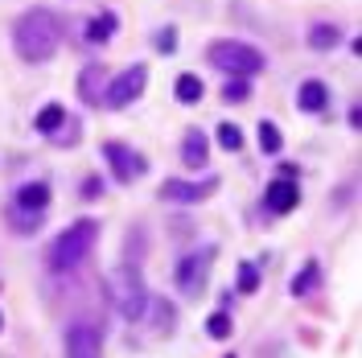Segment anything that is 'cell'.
<instances>
[{
	"instance_id": "obj_22",
	"label": "cell",
	"mask_w": 362,
	"mask_h": 358,
	"mask_svg": "<svg viewBox=\"0 0 362 358\" xmlns=\"http://www.w3.org/2000/svg\"><path fill=\"white\" fill-rule=\"evenodd\" d=\"M247 95H251V83H247V79H230V83L223 87L226 103H247Z\"/></svg>"
},
{
	"instance_id": "obj_9",
	"label": "cell",
	"mask_w": 362,
	"mask_h": 358,
	"mask_svg": "<svg viewBox=\"0 0 362 358\" xmlns=\"http://www.w3.org/2000/svg\"><path fill=\"white\" fill-rule=\"evenodd\" d=\"M219 181H181V178H165L161 181V189H157V198L161 202H178V206H198V202H206L210 198V189H214Z\"/></svg>"
},
{
	"instance_id": "obj_7",
	"label": "cell",
	"mask_w": 362,
	"mask_h": 358,
	"mask_svg": "<svg viewBox=\"0 0 362 358\" xmlns=\"http://www.w3.org/2000/svg\"><path fill=\"white\" fill-rule=\"evenodd\" d=\"M103 161L111 165V178L120 181V185H132L136 178H144V169H148V161L128 148V144H120V140H107L103 144Z\"/></svg>"
},
{
	"instance_id": "obj_23",
	"label": "cell",
	"mask_w": 362,
	"mask_h": 358,
	"mask_svg": "<svg viewBox=\"0 0 362 358\" xmlns=\"http://www.w3.org/2000/svg\"><path fill=\"white\" fill-rule=\"evenodd\" d=\"M219 144H223L226 153H239L243 148V132L235 124H219Z\"/></svg>"
},
{
	"instance_id": "obj_24",
	"label": "cell",
	"mask_w": 362,
	"mask_h": 358,
	"mask_svg": "<svg viewBox=\"0 0 362 358\" xmlns=\"http://www.w3.org/2000/svg\"><path fill=\"white\" fill-rule=\"evenodd\" d=\"M206 334H210V338H219V342H226V338H230V317L214 313L210 321H206Z\"/></svg>"
},
{
	"instance_id": "obj_21",
	"label": "cell",
	"mask_w": 362,
	"mask_h": 358,
	"mask_svg": "<svg viewBox=\"0 0 362 358\" xmlns=\"http://www.w3.org/2000/svg\"><path fill=\"white\" fill-rule=\"evenodd\" d=\"M260 148H264V153H280V148H284V136H280V128H276V124H272V120H264V124H260Z\"/></svg>"
},
{
	"instance_id": "obj_15",
	"label": "cell",
	"mask_w": 362,
	"mask_h": 358,
	"mask_svg": "<svg viewBox=\"0 0 362 358\" xmlns=\"http://www.w3.org/2000/svg\"><path fill=\"white\" fill-rule=\"evenodd\" d=\"M116 29H120V17H116V13H99V17L87 25V42L90 45L111 42V38H116Z\"/></svg>"
},
{
	"instance_id": "obj_11",
	"label": "cell",
	"mask_w": 362,
	"mask_h": 358,
	"mask_svg": "<svg viewBox=\"0 0 362 358\" xmlns=\"http://www.w3.org/2000/svg\"><path fill=\"white\" fill-rule=\"evenodd\" d=\"M181 161L189 165V169H206L210 165V140L202 128H189L185 140H181Z\"/></svg>"
},
{
	"instance_id": "obj_1",
	"label": "cell",
	"mask_w": 362,
	"mask_h": 358,
	"mask_svg": "<svg viewBox=\"0 0 362 358\" xmlns=\"http://www.w3.org/2000/svg\"><path fill=\"white\" fill-rule=\"evenodd\" d=\"M58 42H62V21L54 17V8H29L13 25V49L25 62H49L58 54Z\"/></svg>"
},
{
	"instance_id": "obj_25",
	"label": "cell",
	"mask_w": 362,
	"mask_h": 358,
	"mask_svg": "<svg viewBox=\"0 0 362 358\" xmlns=\"http://www.w3.org/2000/svg\"><path fill=\"white\" fill-rule=\"evenodd\" d=\"M152 45H157V54H173L178 49V29H157Z\"/></svg>"
},
{
	"instance_id": "obj_19",
	"label": "cell",
	"mask_w": 362,
	"mask_h": 358,
	"mask_svg": "<svg viewBox=\"0 0 362 358\" xmlns=\"http://www.w3.org/2000/svg\"><path fill=\"white\" fill-rule=\"evenodd\" d=\"M317 280H321V272H317V264H305V272H297L292 276V297H309V293H317Z\"/></svg>"
},
{
	"instance_id": "obj_4",
	"label": "cell",
	"mask_w": 362,
	"mask_h": 358,
	"mask_svg": "<svg viewBox=\"0 0 362 358\" xmlns=\"http://www.w3.org/2000/svg\"><path fill=\"white\" fill-rule=\"evenodd\" d=\"M206 58H210V66H219V70L230 75V79H251V75L264 70V54H260L255 45H247V42H235V38L210 42Z\"/></svg>"
},
{
	"instance_id": "obj_6",
	"label": "cell",
	"mask_w": 362,
	"mask_h": 358,
	"mask_svg": "<svg viewBox=\"0 0 362 358\" xmlns=\"http://www.w3.org/2000/svg\"><path fill=\"white\" fill-rule=\"evenodd\" d=\"M214 256H219V247H198V251H189V256L178 264L173 280H178V288L185 293V297H198V293L206 288V276H210Z\"/></svg>"
},
{
	"instance_id": "obj_18",
	"label": "cell",
	"mask_w": 362,
	"mask_h": 358,
	"mask_svg": "<svg viewBox=\"0 0 362 358\" xmlns=\"http://www.w3.org/2000/svg\"><path fill=\"white\" fill-rule=\"evenodd\" d=\"M62 124H66V107H62V103H49V107L38 111V132L49 136V132H58Z\"/></svg>"
},
{
	"instance_id": "obj_2",
	"label": "cell",
	"mask_w": 362,
	"mask_h": 358,
	"mask_svg": "<svg viewBox=\"0 0 362 358\" xmlns=\"http://www.w3.org/2000/svg\"><path fill=\"white\" fill-rule=\"evenodd\" d=\"M95 239H99V223H95V219H79V223L66 226V231L49 243V251H45V268L54 272V276L74 272L90 251H95Z\"/></svg>"
},
{
	"instance_id": "obj_17",
	"label": "cell",
	"mask_w": 362,
	"mask_h": 358,
	"mask_svg": "<svg viewBox=\"0 0 362 358\" xmlns=\"http://www.w3.org/2000/svg\"><path fill=\"white\" fill-rule=\"evenodd\" d=\"M338 42H342V29L329 25V21H321V25L309 29V45H313V49H338Z\"/></svg>"
},
{
	"instance_id": "obj_16",
	"label": "cell",
	"mask_w": 362,
	"mask_h": 358,
	"mask_svg": "<svg viewBox=\"0 0 362 358\" xmlns=\"http://www.w3.org/2000/svg\"><path fill=\"white\" fill-rule=\"evenodd\" d=\"M178 99L185 103V107L202 103V99H206V83H202L198 75H178Z\"/></svg>"
},
{
	"instance_id": "obj_13",
	"label": "cell",
	"mask_w": 362,
	"mask_h": 358,
	"mask_svg": "<svg viewBox=\"0 0 362 358\" xmlns=\"http://www.w3.org/2000/svg\"><path fill=\"white\" fill-rule=\"evenodd\" d=\"M325 103H329V87L321 79H305L297 91V107L301 111H325Z\"/></svg>"
},
{
	"instance_id": "obj_8",
	"label": "cell",
	"mask_w": 362,
	"mask_h": 358,
	"mask_svg": "<svg viewBox=\"0 0 362 358\" xmlns=\"http://www.w3.org/2000/svg\"><path fill=\"white\" fill-rule=\"evenodd\" d=\"M49 210V185L45 181H25L17 194H13V215L29 226L33 219H42Z\"/></svg>"
},
{
	"instance_id": "obj_10",
	"label": "cell",
	"mask_w": 362,
	"mask_h": 358,
	"mask_svg": "<svg viewBox=\"0 0 362 358\" xmlns=\"http://www.w3.org/2000/svg\"><path fill=\"white\" fill-rule=\"evenodd\" d=\"M99 350H103V334L90 321H79L66 329V358H99Z\"/></svg>"
},
{
	"instance_id": "obj_3",
	"label": "cell",
	"mask_w": 362,
	"mask_h": 358,
	"mask_svg": "<svg viewBox=\"0 0 362 358\" xmlns=\"http://www.w3.org/2000/svg\"><path fill=\"white\" fill-rule=\"evenodd\" d=\"M107 293H111V305L120 309L124 321H140L148 309V288L140 280V272L132 264H120V268L107 276Z\"/></svg>"
},
{
	"instance_id": "obj_5",
	"label": "cell",
	"mask_w": 362,
	"mask_h": 358,
	"mask_svg": "<svg viewBox=\"0 0 362 358\" xmlns=\"http://www.w3.org/2000/svg\"><path fill=\"white\" fill-rule=\"evenodd\" d=\"M148 87V66H128L124 75H116L107 87H103V107L111 111H124L128 103H136Z\"/></svg>"
},
{
	"instance_id": "obj_14",
	"label": "cell",
	"mask_w": 362,
	"mask_h": 358,
	"mask_svg": "<svg viewBox=\"0 0 362 358\" xmlns=\"http://www.w3.org/2000/svg\"><path fill=\"white\" fill-rule=\"evenodd\" d=\"M79 87H83V99L99 107L103 103V87H107V66H87L83 79H79Z\"/></svg>"
},
{
	"instance_id": "obj_26",
	"label": "cell",
	"mask_w": 362,
	"mask_h": 358,
	"mask_svg": "<svg viewBox=\"0 0 362 358\" xmlns=\"http://www.w3.org/2000/svg\"><path fill=\"white\" fill-rule=\"evenodd\" d=\"M0 325H4V317H0Z\"/></svg>"
},
{
	"instance_id": "obj_20",
	"label": "cell",
	"mask_w": 362,
	"mask_h": 358,
	"mask_svg": "<svg viewBox=\"0 0 362 358\" xmlns=\"http://www.w3.org/2000/svg\"><path fill=\"white\" fill-rule=\"evenodd\" d=\"M235 284H239V293H243V297H251V293L260 288V268H255V264H239Z\"/></svg>"
},
{
	"instance_id": "obj_12",
	"label": "cell",
	"mask_w": 362,
	"mask_h": 358,
	"mask_svg": "<svg viewBox=\"0 0 362 358\" xmlns=\"http://www.w3.org/2000/svg\"><path fill=\"white\" fill-rule=\"evenodd\" d=\"M268 210L272 215H288V210H297V202H301V189H297V181L284 178V181H272L268 185Z\"/></svg>"
}]
</instances>
